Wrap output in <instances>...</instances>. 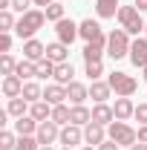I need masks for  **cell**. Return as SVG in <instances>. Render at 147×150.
I'll return each instance as SVG.
<instances>
[{
  "label": "cell",
  "mask_w": 147,
  "mask_h": 150,
  "mask_svg": "<svg viewBox=\"0 0 147 150\" xmlns=\"http://www.w3.org/2000/svg\"><path fill=\"white\" fill-rule=\"evenodd\" d=\"M46 23V12H40V9H29L26 15H20L18 18V26H15V35L20 40H29V38H35V32Z\"/></svg>",
  "instance_id": "obj_1"
},
{
  "label": "cell",
  "mask_w": 147,
  "mask_h": 150,
  "mask_svg": "<svg viewBox=\"0 0 147 150\" xmlns=\"http://www.w3.org/2000/svg\"><path fill=\"white\" fill-rule=\"evenodd\" d=\"M130 46H133V40L124 29H112L110 35H107V55L112 61H121V58H130Z\"/></svg>",
  "instance_id": "obj_2"
},
{
  "label": "cell",
  "mask_w": 147,
  "mask_h": 150,
  "mask_svg": "<svg viewBox=\"0 0 147 150\" xmlns=\"http://www.w3.org/2000/svg\"><path fill=\"white\" fill-rule=\"evenodd\" d=\"M115 18H118L121 29H124L127 35H141V32H144V26H147L144 18H141V12H139L136 6H121Z\"/></svg>",
  "instance_id": "obj_3"
},
{
  "label": "cell",
  "mask_w": 147,
  "mask_h": 150,
  "mask_svg": "<svg viewBox=\"0 0 147 150\" xmlns=\"http://www.w3.org/2000/svg\"><path fill=\"white\" fill-rule=\"evenodd\" d=\"M107 84L112 87V93L118 95V98H130V95L139 90V81L133 78V75L121 72V69H115V72H110V78H107Z\"/></svg>",
  "instance_id": "obj_4"
},
{
  "label": "cell",
  "mask_w": 147,
  "mask_h": 150,
  "mask_svg": "<svg viewBox=\"0 0 147 150\" xmlns=\"http://www.w3.org/2000/svg\"><path fill=\"white\" fill-rule=\"evenodd\" d=\"M107 139H112V142L121 144V147H133V144L139 142V130H133L127 121H112L110 130H107Z\"/></svg>",
  "instance_id": "obj_5"
},
{
  "label": "cell",
  "mask_w": 147,
  "mask_h": 150,
  "mask_svg": "<svg viewBox=\"0 0 147 150\" xmlns=\"http://www.w3.org/2000/svg\"><path fill=\"white\" fill-rule=\"evenodd\" d=\"M35 139L40 142V144H55L58 139H61V124H55L52 118H49V121H40Z\"/></svg>",
  "instance_id": "obj_6"
},
{
  "label": "cell",
  "mask_w": 147,
  "mask_h": 150,
  "mask_svg": "<svg viewBox=\"0 0 147 150\" xmlns=\"http://www.w3.org/2000/svg\"><path fill=\"white\" fill-rule=\"evenodd\" d=\"M55 32H58V40L61 43H72L75 38H81V32H78V23L75 20H69V18H64V20H58L55 23Z\"/></svg>",
  "instance_id": "obj_7"
},
{
  "label": "cell",
  "mask_w": 147,
  "mask_h": 150,
  "mask_svg": "<svg viewBox=\"0 0 147 150\" xmlns=\"http://www.w3.org/2000/svg\"><path fill=\"white\" fill-rule=\"evenodd\" d=\"M64 147H78L81 142H84V130L78 127V124H66V127H61V139H58Z\"/></svg>",
  "instance_id": "obj_8"
},
{
  "label": "cell",
  "mask_w": 147,
  "mask_h": 150,
  "mask_svg": "<svg viewBox=\"0 0 147 150\" xmlns=\"http://www.w3.org/2000/svg\"><path fill=\"white\" fill-rule=\"evenodd\" d=\"M84 142H87L90 147L104 144V142H107V130H104V124H95V121H90V124L84 127Z\"/></svg>",
  "instance_id": "obj_9"
},
{
  "label": "cell",
  "mask_w": 147,
  "mask_h": 150,
  "mask_svg": "<svg viewBox=\"0 0 147 150\" xmlns=\"http://www.w3.org/2000/svg\"><path fill=\"white\" fill-rule=\"evenodd\" d=\"M78 32H81V38H84L87 43L98 40V38H104V29H101V23H98V20H92V18L81 20V23H78Z\"/></svg>",
  "instance_id": "obj_10"
},
{
  "label": "cell",
  "mask_w": 147,
  "mask_h": 150,
  "mask_svg": "<svg viewBox=\"0 0 147 150\" xmlns=\"http://www.w3.org/2000/svg\"><path fill=\"white\" fill-rule=\"evenodd\" d=\"M130 61H133L136 67H141V69L147 67V38L139 35L133 40V46H130Z\"/></svg>",
  "instance_id": "obj_11"
},
{
  "label": "cell",
  "mask_w": 147,
  "mask_h": 150,
  "mask_svg": "<svg viewBox=\"0 0 147 150\" xmlns=\"http://www.w3.org/2000/svg\"><path fill=\"white\" fill-rule=\"evenodd\" d=\"M23 58L37 64V61L46 58V46H43L40 40H35V38H29V40H23Z\"/></svg>",
  "instance_id": "obj_12"
},
{
  "label": "cell",
  "mask_w": 147,
  "mask_h": 150,
  "mask_svg": "<svg viewBox=\"0 0 147 150\" xmlns=\"http://www.w3.org/2000/svg\"><path fill=\"white\" fill-rule=\"evenodd\" d=\"M104 52H107V35L98 38V40H92V43H87L81 55H84V61L90 64V61H101V55H104Z\"/></svg>",
  "instance_id": "obj_13"
},
{
  "label": "cell",
  "mask_w": 147,
  "mask_h": 150,
  "mask_svg": "<svg viewBox=\"0 0 147 150\" xmlns=\"http://www.w3.org/2000/svg\"><path fill=\"white\" fill-rule=\"evenodd\" d=\"M23 78H18V75H3V95L6 98H20L23 95Z\"/></svg>",
  "instance_id": "obj_14"
},
{
  "label": "cell",
  "mask_w": 147,
  "mask_h": 150,
  "mask_svg": "<svg viewBox=\"0 0 147 150\" xmlns=\"http://www.w3.org/2000/svg\"><path fill=\"white\" fill-rule=\"evenodd\" d=\"M46 58H49L52 64H66V61H69V46H66V43H61V40L46 43Z\"/></svg>",
  "instance_id": "obj_15"
},
{
  "label": "cell",
  "mask_w": 147,
  "mask_h": 150,
  "mask_svg": "<svg viewBox=\"0 0 147 150\" xmlns=\"http://www.w3.org/2000/svg\"><path fill=\"white\" fill-rule=\"evenodd\" d=\"M110 93H112V87L107 84V81H90V98L95 101V104H107Z\"/></svg>",
  "instance_id": "obj_16"
},
{
  "label": "cell",
  "mask_w": 147,
  "mask_h": 150,
  "mask_svg": "<svg viewBox=\"0 0 147 150\" xmlns=\"http://www.w3.org/2000/svg\"><path fill=\"white\" fill-rule=\"evenodd\" d=\"M92 121L95 124H104V127H110L112 121H115V112H112L110 104H95L92 107Z\"/></svg>",
  "instance_id": "obj_17"
},
{
  "label": "cell",
  "mask_w": 147,
  "mask_h": 150,
  "mask_svg": "<svg viewBox=\"0 0 147 150\" xmlns=\"http://www.w3.org/2000/svg\"><path fill=\"white\" fill-rule=\"evenodd\" d=\"M92 121V110L84 107V104H72V112H69V124H78V127H87Z\"/></svg>",
  "instance_id": "obj_18"
},
{
  "label": "cell",
  "mask_w": 147,
  "mask_h": 150,
  "mask_svg": "<svg viewBox=\"0 0 147 150\" xmlns=\"http://www.w3.org/2000/svg\"><path fill=\"white\" fill-rule=\"evenodd\" d=\"M43 101H49L52 107H55V104H64V101H66V87H64V84H49V87L43 90Z\"/></svg>",
  "instance_id": "obj_19"
},
{
  "label": "cell",
  "mask_w": 147,
  "mask_h": 150,
  "mask_svg": "<svg viewBox=\"0 0 147 150\" xmlns=\"http://www.w3.org/2000/svg\"><path fill=\"white\" fill-rule=\"evenodd\" d=\"M112 112H115V121H127L130 115H136V104H133L130 98H115Z\"/></svg>",
  "instance_id": "obj_20"
},
{
  "label": "cell",
  "mask_w": 147,
  "mask_h": 150,
  "mask_svg": "<svg viewBox=\"0 0 147 150\" xmlns=\"http://www.w3.org/2000/svg\"><path fill=\"white\" fill-rule=\"evenodd\" d=\"M29 115H32L35 121H49V118H52V104L40 98V101H35V104L29 107Z\"/></svg>",
  "instance_id": "obj_21"
},
{
  "label": "cell",
  "mask_w": 147,
  "mask_h": 150,
  "mask_svg": "<svg viewBox=\"0 0 147 150\" xmlns=\"http://www.w3.org/2000/svg\"><path fill=\"white\" fill-rule=\"evenodd\" d=\"M66 98H69L72 104H84V101L90 98V87H84V84H78V81H72V84L66 87Z\"/></svg>",
  "instance_id": "obj_22"
},
{
  "label": "cell",
  "mask_w": 147,
  "mask_h": 150,
  "mask_svg": "<svg viewBox=\"0 0 147 150\" xmlns=\"http://www.w3.org/2000/svg\"><path fill=\"white\" fill-rule=\"evenodd\" d=\"M118 9H121L118 0H95V15L98 18H115Z\"/></svg>",
  "instance_id": "obj_23"
},
{
  "label": "cell",
  "mask_w": 147,
  "mask_h": 150,
  "mask_svg": "<svg viewBox=\"0 0 147 150\" xmlns=\"http://www.w3.org/2000/svg\"><path fill=\"white\" fill-rule=\"evenodd\" d=\"M37 124H40V121H35L32 115H20L18 121H15V133H18V136H35Z\"/></svg>",
  "instance_id": "obj_24"
},
{
  "label": "cell",
  "mask_w": 147,
  "mask_h": 150,
  "mask_svg": "<svg viewBox=\"0 0 147 150\" xmlns=\"http://www.w3.org/2000/svg\"><path fill=\"white\" fill-rule=\"evenodd\" d=\"M75 78V67L66 61V64H58L55 67V84H64V87H69Z\"/></svg>",
  "instance_id": "obj_25"
},
{
  "label": "cell",
  "mask_w": 147,
  "mask_h": 150,
  "mask_svg": "<svg viewBox=\"0 0 147 150\" xmlns=\"http://www.w3.org/2000/svg\"><path fill=\"white\" fill-rule=\"evenodd\" d=\"M29 107H32V104L20 95V98H9V107H6V110H9L12 118H20V115H29Z\"/></svg>",
  "instance_id": "obj_26"
},
{
  "label": "cell",
  "mask_w": 147,
  "mask_h": 150,
  "mask_svg": "<svg viewBox=\"0 0 147 150\" xmlns=\"http://www.w3.org/2000/svg\"><path fill=\"white\" fill-rule=\"evenodd\" d=\"M15 75H18V78H23V81H29V78H37V64H35V61H26V58H23V61L18 64V69H15Z\"/></svg>",
  "instance_id": "obj_27"
},
{
  "label": "cell",
  "mask_w": 147,
  "mask_h": 150,
  "mask_svg": "<svg viewBox=\"0 0 147 150\" xmlns=\"http://www.w3.org/2000/svg\"><path fill=\"white\" fill-rule=\"evenodd\" d=\"M69 112H72V107H66V104H55V107H52V121L61 124V127H66V124H69Z\"/></svg>",
  "instance_id": "obj_28"
},
{
  "label": "cell",
  "mask_w": 147,
  "mask_h": 150,
  "mask_svg": "<svg viewBox=\"0 0 147 150\" xmlns=\"http://www.w3.org/2000/svg\"><path fill=\"white\" fill-rule=\"evenodd\" d=\"M23 98H26L29 104H35V101H40V98H43V90L37 87L35 81H26V84H23Z\"/></svg>",
  "instance_id": "obj_29"
},
{
  "label": "cell",
  "mask_w": 147,
  "mask_h": 150,
  "mask_svg": "<svg viewBox=\"0 0 147 150\" xmlns=\"http://www.w3.org/2000/svg\"><path fill=\"white\" fill-rule=\"evenodd\" d=\"M18 133H12V130H0V150H15L18 147Z\"/></svg>",
  "instance_id": "obj_30"
},
{
  "label": "cell",
  "mask_w": 147,
  "mask_h": 150,
  "mask_svg": "<svg viewBox=\"0 0 147 150\" xmlns=\"http://www.w3.org/2000/svg\"><path fill=\"white\" fill-rule=\"evenodd\" d=\"M55 67L49 58H43V61H37V78H55Z\"/></svg>",
  "instance_id": "obj_31"
},
{
  "label": "cell",
  "mask_w": 147,
  "mask_h": 150,
  "mask_svg": "<svg viewBox=\"0 0 147 150\" xmlns=\"http://www.w3.org/2000/svg\"><path fill=\"white\" fill-rule=\"evenodd\" d=\"M15 69H18V61L12 58V52L0 55V72H3V75H15Z\"/></svg>",
  "instance_id": "obj_32"
},
{
  "label": "cell",
  "mask_w": 147,
  "mask_h": 150,
  "mask_svg": "<svg viewBox=\"0 0 147 150\" xmlns=\"http://www.w3.org/2000/svg\"><path fill=\"white\" fill-rule=\"evenodd\" d=\"M18 26V20L12 15V9H6V12H0V32H12Z\"/></svg>",
  "instance_id": "obj_33"
},
{
  "label": "cell",
  "mask_w": 147,
  "mask_h": 150,
  "mask_svg": "<svg viewBox=\"0 0 147 150\" xmlns=\"http://www.w3.org/2000/svg\"><path fill=\"white\" fill-rule=\"evenodd\" d=\"M43 12H46V20H52V23H58V20H64V18H66L61 3H52V6H46Z\"/></svg>",
  "instance_id": "obj_34"
},
{
  "label": "cell",
  "mask_w": 147,
  "mask_h": 150,
  "mask_svg": "<svg viewBox=\"0 0 147 150\" xmlns=\"http://www.w3.org/2000/svg\"><path fill=\"white\" fill-rule=\"evenodd\" d=\"M15 150H40V142H37L35 136H20Z\"/></svg>",
  "instance_id": "obj_35"
},
{
  "label": "cell",
  "mask_w": 147,
  "mask_h": 150,
  "mask_svg": "<svg viewBox=\"0 0 147 150\" xmlns=\"http://www.w3.org/2000/svg\"><path fill=\"white\" fill-rule=\"evenodd\" d=\"M87 75H90V81H98V78L104 75V67H101V61H90V64H87Z\"/></svg>",
  "instance_id": "obj_36"
},
{
  "label": "cell",
  "mask_w": 147,
  "mask_h": 150,
  "mask_svg": "<svg viewBox=\"0 0 147 150\" xmlns=\"http://www.w3.org/2000/svg\"><path fill=\"white\" fill-rule=\"evenodd\" d=\"M12 52V32H0V55Z\"/></svg>",
  "instance_id": "obj_37"
},
{
  "label": "cell",
  "mask_w": 147,
  "mask_h": 150,
  "mask_svg": "<svg viewBox=\"0 0 147 150\" xmlns=\"http://www.w3.org/2000/svg\"><path fill=\"white\" fill-rule=\"evenodd\" d=\"M29 3H35V0H12V9L20 12V15H26L29 12Z\"/></svg>",
  "instance_id": "obj_38"
},
{
  "label": "cell",
  "mask_w": 147,
  "mask_h": 150,
  "mask_svg": "<svg viewBox=\"0 0 147 150\" xmlns=\"http://www.w3.org/2000/svg\"><path fill=\"white\" fill-rule=\"evenodd\" d=\"M136 118H139L141 124H147V104H139V107H136Z\"/></svg>",
  "instance_id": "obj_39"
},
{
  "label": "cell",
  "mask_w": 147,
  "mask_h": 150,
  "mask_svg": "<svg viewBox=\"0 0 147 150\" xmlns=\"http://www.w3.org/2000/svg\"><path fill=\"white\" fill-rule=\"evenodd\" d=\"M118 147H121V144H115L112 139H107L104 144H98V150H118Z\"/></svg>",
  "instance_id": "obj_40"
},
{
  "label": "cell",
  "mask_w": 147,
  "mask_h": 150,
  "mask_svg": "<svg viewBox=\"0 0 147 150\" xmlns=\"http://www.w3.org/2000/svg\"><path fill=\"white\" fill-rule=\"evenodd\" d=\"M139 142H144V144H147V124L139 127Z\"/></svg>",
  "instance_id": "obj_41"
},
{
  "label": "cell",
  "mask_w": 147,
  "mask_h": 150,
  "mask_svg": "<svg viewBox=\"0 0 147 150\" xmlns=\"http://www.w3.org/2000/svg\"><path fill=\"white\" fill-rule=\"evenodd\" d=\"M133 6H136V9H139V12H147V0H136V3H133Z\"/></svg>",
  "instance_id": "obj_42"
},
{
  "label": "cell",
  "mask_w": 147,
  "mask_h": 150,
  "mask_svg": "<svg viewBox=\"0 0 147 150\" xmlns=\"http://www.w3.org/2000/svg\"><path fill=\"white\" fill-rule=\"evenodd\" d=\"M6 9H12V0H0V12H6Z\"/></svg>",
  "instance_id": "obj_43"
},
{
  "label": "cell",
  "mask_w": 147,
  "mask_h": 150,
  "mask_svg": "<svg viewBox=\"0 0 147 150\" xmlns=\"http://www.w3.org/2000/svg\"><path fill=\"white\" fill-rule=\"evenodd\" d=\"M52 3H55V0H35V6H43V9H46V6H52Z\"/></svg>",
  "instance_id": "obj_44"
},
{
  "label": "cell",
  "mask_w": 147,
  "mask_h": 150,
  "mask_svg": "<svg viewBox=\"0 0 147 150\" xmlns=\"http://www.w3.org/2000/svg\"><path fill=\"white\" fill-rule=\"evenodd\" d=\"M130 150H147V144H144V142H136V144H133Z\"/></svg>",
  "instance_id": "obj_45"
},
{
  "label": "cell",
  "mask_w": 147,
  "mask_h": 150,
  "mask_svg": "<svg viewBox=\"0 0 147 150\" xmlns=\"http://www.w3.org/2000/svg\"><path fill=\"white\" fill-rule=\"evenodd\" d=\"M40 150H55V147H52V144H40Z\"/></svg>",
  "instance_id": "obj_46"
},
{
  "label": "cell",
  "mask_w": 147,
  "mask_h": 150,
  "mask_svg": "<svg viewBox=\"0 0 147 150\" xmlns=\"http://www.w3.org/2000/svg\"><path fill=\"white\" fill-rule=\"evenodd\" d=\"M81 150H98V147H90V144H87V147H81Z\"/></svg>",
  "instance_id": "obj_47"
},
{
  "label": "cell",
  "mask_w": 147,
  "mask_h": 150,
  "mask_svg": "<svg viewBox=\"0 0 147 150\" xmlns=\"http://www.w3.org/2000/svg\"><path fill=\"white\" fill-rule=\"evenodd\" d=\"M144 81H147V67H144Z\"/></svg>",
  "instance_id": "obj_48"
},
{
  "label": "cell",
  "mask_w": 147,
  "mask_h": 150,
  "mask_svg": "<svg viewBox=\"0 0 147 150\" xmlns=\"http://www.w3.org/2000/svg\"><path fill=\"white\" fill-rule=\"evenodd\" d=\"M144 38H147V26H144Z\"/></svg>",
  "instance_id": "obj_49"
},
{
  "label": "cell",
  "mask_w": 147,
  "mask_h": 150,
  "mask_svg": "<svg viewBox=\"0 0 147 150\" xmlns=\"http://www.w3.org/2000/svg\"><path fill=\"white\" fill-rule=\"evenodd\" d=\"M64 150H75V147H64Z\"/></svg>",
  "instance_id": "obj_50"
}]
</instances>
